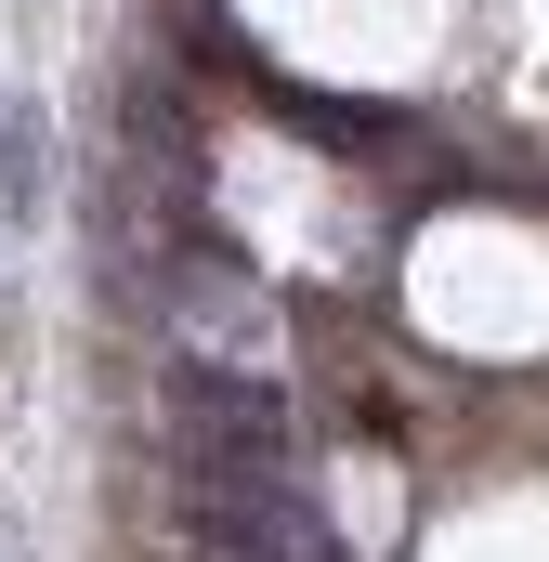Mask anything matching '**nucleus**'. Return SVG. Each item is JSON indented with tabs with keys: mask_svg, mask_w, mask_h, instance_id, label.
<instances>
[{
	"mask_svg": "<svg viewBox=\"0 0 549 562\" xmlns=\"http://www.w3.org/2000/svg\"><path fill=\"white\" fill-rule=\"evenodd\" d=\"M170 458H210V471H288V458H301V406L274 393L262 367H210V353H183V367H170Z\"/></svg>",
	"mask_w": 549,
	"mask_h": 562,
	"instance_id": "f257e3e1",
	"label": "nucleus"
},
{
	"mask_svg": "<svg viewBox=\"0 0 549 562\" xmlns=\"http://www.w3.org/2000/svg\"><path fill=\"white\" fill-rule=\"evenodd\" d=\"M0 210H53V144H40V119H0Z\"/></svg>",
	"mask_w": 549,
	"mask_h": 562,
	"instance_id": "f03ea898",
	"label": "nucleus"
}]
</instances>
